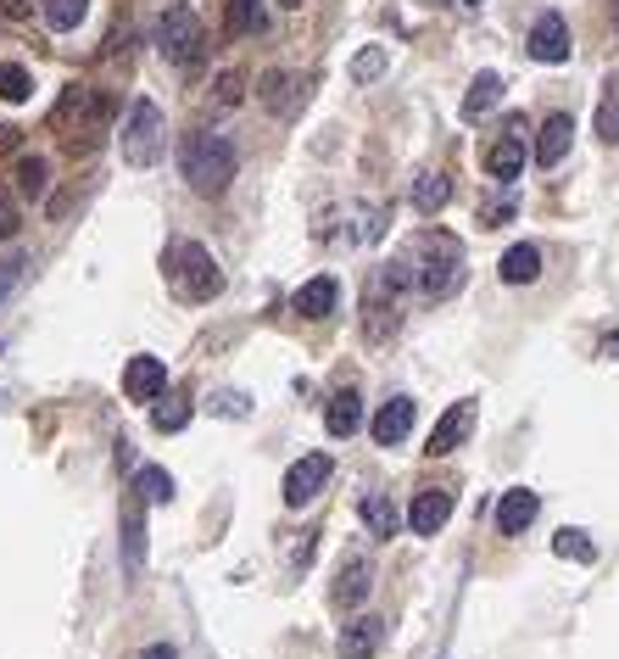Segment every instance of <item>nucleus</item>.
<instances>
[{"label":"nucleus","instance_id":"obj_1","mask_svg":"<svg viewBox=\"0 0 619 659\" xmlns=\"http://www.w3.org/2000/svg\"><path fill=\"white\" fill-rule=\"evenodd\" d=\"M397 274H402L408 291H419L430 302H447L453 291H464V240L447 235V229H419L402 246Z\"/></svg>","mask_w":619,"mask_h":659},{"label":"nucleus","instance_id":"obj_2","mask_svg":"<svg viewBox=\"0 0 619 659\" xmlns=\"http://www.w3.org/2000/svg\"><path fill=\"white\" fill-rule=\"evenodd\" d=\"M112 112H118L112 90H101V85H67L62 101L51 107V129L67 134V151H90L96 134L112 123Z\"/></svg>","mask_w":619,"mask_h":659},{"label":"nucleus","instance_id":"obj_3","mask_svg":"<svg viewBox=\"0 0 619 659\" xmlns=\"http://www.w3.org/2000/svg\"><path fill=\"white\" fill-rule=\"evenodd\" d=\"M235 169H240V151H235V140L218 134V129L191 134L185 151H180V174H185V185H191L196 196H218V191L235 180Z\"/></svg>","mask_w":619,"mask_h":659},{"label":"nucleus","instance_id":"obj_4","mask_svg":"<svg viewBox=\"0 0 619 659\" xmlns=\"http://www.w3.org/2000/svg\"><path fill=\"white\" fill-rule=\"evenodd\" d=\"M162 145H167L162 107L156 101H134L123 112V162H129V169H151V162H162Z\"/></svg>","mask_w":619,"mask_h":659},{"label":"nucleus","instance_id":"obj_5","mask_svg":"<svg viewBox=\"0 0 619 659\" xmlns=\"http://www.w3.org/2000/svg\"><path fill=\"white\" fill-rule=\"evenodd\" d=\"M156 45H162V56H167L173 67H185V73L207 62V34H202V23H196L191 7H167V12H162Z\"/></svg>","mask_w":619,"mask_h":659},{"label":"nucleus","instance_id":"obj_6","mask_svg":"<svg viewBox=\"0 0 619 659\" xmlns=\"http://www.w3.org/2000/svg\"><path fill=\"white\" fill-rule=\"evenodd\" d=\"M408 285H402V274H397V263H380L374 274H369V285H363V336L369 342H385L391 330H397V296H402Z\"/></svg>","mask_w":619,"mask_h":659},{"label":"nucleus","instance_id":"obj_7","mask_svg":"<svg viewBox=\"0 0 619 659\" xmlns=\"http://www.w3.org/2000/svg\"><path fill=\"white\" fill-rule=\"evenodd\" d=\"M173 285H180L185 302H213L224 291V274H218V263L202 240H185L180 252H173Z\"/></svg>","mask_w":619,"mask_h":659},{"label":"nucleus","instance_id":"obj_8","mask_svg":"<svg viewBox=\"0 0 619 659\" xmlns=\"http://www.w3.org/2000/svg\"><path fill=\"white\" fill-rule=\"evenodd\" d=\"M329 475H335L329 453H307V458H296V464L285 469V509H307L318 491L329 486Z\"/></svg>","mask_w":619,"mask_h":659},{"label":"nucleus","instance_id":"obj_9","mask_svg":"<svg viewBox=\"0 0 619 659\" xmlns=\"http://www.w3.org/2000/svg\"><path fill=\"white\" fill-rule=\"evenodd\" d=\"M257 96H262V107H269L274 118H291L307 101V78L291 73V67H269V73L257 78Z\"/></svg>","mask_w":619,"mask_h":659},{"label":"nucleus","instance_id":"obj_10","mask_svg":"<svg viewBox=\"0 0 619 659\" xmlns=\"http://www.w3.org/2000/svg\"><path fill=\"white\" fill-rule=\"evenodd\" d=\"M524 51H530V62H547V67L569 62V23H564V12H542L536 29H530V40H524Z\"/></svg>","mask_w":619,"mask_h":659},{"label":"nucleus","instance_id":"obj_11","mask_svg":"<svg viewBox=\"0 0 619 659\" xmlns=\"http://www.w3.org/2000/svg\"><path fill=\"white\" fill-rule=\"evenodd\" d=\"M469 431H475V397L453 402V408H447V414H441V420H435V431H430L424 453H430V458H447V453H453V447H458V442H464Z\"/></svg>","mask_w":619,"mask_h":659},{"label":"nucleus","instance_id":"obj_12","mask_svg":"<svg viewBox=\"0 0 619 659\" xmlns=\"http://www.w3.org/2000/svg\"><path fill=\"white\" fill-rule=\"evenodd\" d=\"M447 515H453V491H447V486H424V491H413V504H408V526H413V537H435L441 526H447Z\"/></svg>","mask_w":619,"mask_h":659},{"label":"nucleus","instance_id":"obj_13","mask_svg":"<svg viewBox=\"0 0 619 659\" xmlns=\"http://www.w3.org/2000/svg\"><path fill=\"white\" fill-rule=\"evenodd\" d=\"M162 391H167V364L151 358V353L129 358V369H123V397H129V402H156Z\"/></svg>","mask_w":619,"mask_h":659},{"label":"nucleus","instance_id":"obj_14","mask_svg":"<svg viewBox=\"0 0 619 659\" xmlns=\"http://www.w3.org/2000/svg\"><path fill=\"white\" fill-rule=\"evenodd\" d=\"M519 129H524V123L513 118V123H508V134L486 145V174H491V180H502V185H513V180L524 174V140H519Z\"/></svg>","mask_w":619,"mask_h":659},{"label":"nucleus","instance_id":"obj_15","mask_svg":"<svg viewBox=\"0 0 619 659\" xmlns=\"http://www.w3.org/2000/svg\"><path fill=\"white\" fill-rule=\"evenodd\" d=\"M542 515V498H536V491H530V486H513V491H502V504H497V531L502 537H519V531H530V520H536Z\"/></svg>","mask_w":619,"mask_h":659},{"label":"nucleus","instance_id":"obj_16","mask_svg":"<svg viewBox=\"0 0 619 659\" xmlns=\"http://www.w3.org/2000/svg\"><path fill=\"white\" fill-rule=\"evenodd\" d=\"M413 414H419V402L413 397H391L385 408H380V414H374V442L380 447H397V442H408L413 436Z\"/></svg>","mask_w":619,"mask_h":659},{"label":"nucleus","instance_id":"obj_17","mask_svg":"<svg viewBox=\"0 0 619 659\" xmlns=\"http://www.w3.org/2000/svg\"><path fill=\"white\" fill-rule=\"evenodd\" d=\"M569 140H575V118L569 112H547V123L536 129V162H542V169H558Z\"/></svg>","mask_w":619,"mask_h":659},{"label":"nucleus","instance_id":"obj_18","mask_svg":"<svg viewBox=\"0 0 619 659\" xmlns=\"http://www.w3.org/2000/svg\"><path fill=\"white\" fill-rule=\"evenodd\" d=\"M123 570L129 575L145 570V509H140V491L123 498Z\"/></svg>","mask_w":619,"mask_h":659},{"label":"nucleus","instance_id":"obj_19","mask_svg":"<svg viewBox=\"0 0 619 659\" xmlns=\"http://www.w3.org/2000/svg\"><path fill=\"white\" fill-rule=\"evenodd\" d=\"M385 642V626L374 615H358L351 626H340V659H374Z\"/></svg>","mask_w":619,"mask_h":659},{"label":"nucleus","instance_id":"obj_20","mask_svg":"<svg viewBox=\"0 0 619 659\" xmlns=\"http://www.w3.org/2000/svg\"><path fill=\"white\" fill-rule=\"evenodd\" d=\"M369 582H374L369 564H363V559H346L340 575H335V587H329V604H335V609H358V604L369 598Z\"/></svg>","mask_w":619,"mask_h":659},{"label":"nucleus","instance_id":"obj_21","mask_svg":"<svg viewBox=\"0 0 619 659\" xmlns=\"http://www.w3.org/2000/svg\"><path fill=\"white\" fill-rule=\"evenodd\" d=\"M335 302H340V285L329 280V274H318V280H307L296 296H291V307L302 313V318H329L335 313Z\"/></svg>","mask_w":619,"mask_h":659},{"label":"nucleus","instance_id":"obj_22","mask_svg":"<svg viewBox=\"0 0 619 659\" xmlns=\"http://www.w3.org/2000/svg\"><path fill=\"white\" fill-rule=\"evenodd\" d=\"M497 274H502L508 285H530V280L542 274V246H530V240L508 246V252H502V263H497Z\"/></svg>","mask_w":619,"mask_h":659},{"label":"nucleus","instance_id":"obj_23","mask_svg":"<svg viewBox=\"0 0 619 659\" xmlns=\"http://www.w3.org/2000/svg\"><path fill=\"white\" fill-rule=\"evenodd\" d=\"M324 425H329V436H351L363 425V397L358 391H335L324 402Z\"/></svg>","mask_w":619,"mask_h":659},{"label":"nucleus","instance_id":"obj_24","mask_svg":"<svg viewBox=\"0 0 619 659\" xmlns=\"http://www.w3.org/2000/svg\"><path fill=\"white\" fill-rule=\"evenodd\" d=\"M502 101V73H475V85H469V96H464V118L469 123H480V118H491V107Z\"/></svg>","mask_w":619,"mask_h":659},{"label":"nucleus","instance_id":"obj_25","mask_svg":"<svg viewBox=\"0 0 619 659\" xmlns=\"http://www.w3.org/2000/svg\"><path fill=\"white\" fill-rule=\"evenodd\" d=\"M224 18H229V34H262L269 29V0H229Z\"/></svg>","mask_w":619,"mask_h":659},{"label":"nucleus","instance_id":"obj_26","mask_svg":"<svg viewBox=\"0 0 619 659\" xmlns=\"http://www.w3.org/2000/svg\"><path fill=\"white\" fill-rule=\"evenodd\" d=\"M597 140H602V145H619V67L608 73L602 101H597Z\"/></svg>","mask_w":619,"mask_h":659},{"label":"nucleus","instance_id":"obj_27","mask_svg":"<svg viewBox=\"0 0 619 659\" xmlns=\"http://www.w3.org/2000/svg\"><path fill=\"white\" fill-rule=\"evenodd\" d=\"M447 202H453V180H447V174L430 169V174L413 180V207H419V213H441Z\"/></svg>","mask_w":619,"mask_h":659},{"label":"nucleus","instance_id":"obj_28","mask_svg":"<svg viewBox=\"0 0 619 659\" xmlns=\"http://www.w3.org/2000/svg\"><path fill=\"white\" fill-rule=\"evenodd\" d=\"M358 515H363L369 537H397V509H391V498H385V491H369V498L358 504Z\"/></svg>","mask_w":619,"mask_h":659},{"label":"nucleus","instance_id":"obj_29","mask_svg":"<svg viewBox=\"0 0 619 659\" xmlns=\"http://www.w3.org/2000/svg\"><path fill=\"white\" fill-rule=\"evenodd\" d=\"M40 12H45L51 34H73L84 23V12H90V0H40Z\"/></svg>","mask_w":619,"mask_h":659},{"label":"nucleus","instance_id":"obj_30","mask_svg":"<svg viewBox=\"0 0 619 659\" xmlns=\"http://www.w3.org/2000/svg\"><path fill=\"white\" fill-rule=\"evenodd\" d=\"M151 425H156L162 436L185 431V425H191V397H156V408H151Z\"/></svg>","mask_w":619,"mask_h":659},{"label":"nucleus","instance_id":"obj_31","mask_svg":"<svg viewBox=\"0 0 619 659\" xmlns=\"http://www.w3.org/2000/svg\"><path fill=\"white\" fill-rule=\"evenodd\" d=\"M34 96V73L23 67V62H0V101H29Z\"/></svg>","mask_w":619,"mask_h":659},{"label":"nucleus","instance_id":"obj_32","mask_svg":"<svg viewBox=\"0 0 619 659\" xmlns=\"http://www.w3.org/2000/svg\"><path fill=\"white\" fill-rule=\"evenodd\" d=\"M18 196H45V185H51V162L45 156H18Z\"/></svg>","mask_w":619,"mask_h":659},{"label":"nucleus","instance_id":"obj_33","mask_svg":"<svg viewBox=\"0 0 619 659\" xmlns=\"http://www.w3.org/2000/svg\"><path fill=\"white\" fill-rule=\"evenodd\" d=\"M553 553H558V559H575V564H597V542H591L586 531H575V526H564V531L553 537Z\"/></svg>","mask_w":619,"mask_h":659},{"label":"nucleus","instance_id":"obj_34","mask_svg":"<svg viewBox=\"0 0 619 659\" xmlns=\"http://www.w3.org/2000/svg\"><path fill=\"white\" fill-rule=\"evenodd\" d=\"M134 491H145L151 504H173V475L156 469V464H145V469L134 475Z\"/></svg>","mask_w":619,"mask_h":659},{"label":"nucleus","instance_id":"obj_35","mask_svg":"<svg viewBox=\"0 0 619 659\" xmlns=\"http://www.w3.org/2000/svg\"><path fill=\"white\" fill-rule=\"evenodd\" d=\"M29 269H34V258L29 252H12V258H0V302H7L23 280H29Z\"/></svg>","mask_w":619,"mask_h":659},{"label":"nucleus","instance_id":"obj_36","mask_svg":"<svg viewBox=\"0 0 619 659\" xmlns=\"http://www.w3.org/2000/svg\"><path fill=\"white\" fill-rule=\"evenodd\" d=\"M380 73H385V51L380 45H363L358 56H351V78H358V85H374Z\"/></svg>","mask_w":619,"mask_h":659},{"label":"nucleus","instance_id":"obj_37","mask_svg":"<svg viewBox=\"0 0 619 659\" xmlns=\"http://www.w3.org/2000/svg\"><path fill=\"white\" fill-rule=\"evenodd\" d=\"M240 96H246V78L229 67V73H218V85H213V101L218 107H240Z\"/></svg>","mask_w":619,"mask_h":659},{"label":"nucleus","instance_id":"obj_38","mask_svg":"<svg viewBox=\"0 0 619 659\" xmlns=\"http://www.w3.org/2000/svg\"><path fill=\"white\" fill-rule=\"evenodd\" d=\"M18 224H23V213H18V196L0 185V240H12L18 235Z\"/></svg>","mask_w":619,"mask_h":659},{"label":"nucleus","instance_id":"obj_39","mask_svg":"<svg viewBox=\"0 0 619 659\" xmlns=\"http://www.w3.org/2000/svg\"><path fill=\"white\" fill-rule=\"evenodd\" d=\"M218 414H235V420H246V414H251V402H246L240 391H218Z\"/></svg>","mask_w":619,"mask_h":659},{"label":"nucleus","instance_id":"obj_40","mask_svg":"<svg viewBox=\"0 0 619 659\" xmlns=\"http://www.w3.org/2000/svg\"><path fill=\"white\" fill-rule=\"evenodd\" d=\"M34 12V0H0V18H12V23H23Z\"/></svg>","mask_w":619,"mask_h":659},{"label":"nucleus","instance_id":"obj_41","mask_svg":"<svg viewBox=\"0 0 619 659\" xmlns=\"http://www.w3.org/2000/svg\"><path fill=\"white\" fill-rule=\"evenodd\" d=\"M18 140H23V129H12V123H0V151H18Z\"/></svg>","mask_w":619,"mask_h":659},{"label":"nucleus","instance_id":"obj_42","mask_svg":"<svg viewBox=\"0 0 619 659\" xmlns=\"http://www.w3.org/2000/svg\"><path fill=\"white\" fill-rule=\"evenodd\" d=\"M140 659H173V648H167V642H156V648H145Z\"/></svg>","mask_w":619,"mask_h":659},{"label":"nucleus","instance_id":"obj_43","mask_svg":"<svg viewBox=\"0 0 619 659\" xmlns=\"http://www.w3.org/2000/svg\"><path fill=\"white\" fill-rule=\"evenodd\" d=\"M458 7H464V12H480V7H486V0H458Z\"/></svg>","mask_w":619,"mask_h":659},{"label":"nucleus","instance_id":"obj_44","mask_svg":"<svg viewBox=\"0 0 619 659\" xmlns=\"http://www.w3.org/2000/svg\"><path fill=\"white\" fill-rule=\"evenodd\" d=\"M280 7H302V0H280Z\"/></svg>","mask_w":619,"mask_h":659},{"label":"nucleus","instance_id":"obj_45","mask_svg":"<svg viewBox=\"0 0 619 659\" xmlns=\"http://www.w3.org/2000/svg\"><path fill=\"white\" fill-rule=\"evenodd\" d=\"M435 7H447V0H435Z\"/></svg>","mask_w":619,"mask_h":659}]
</instances>
